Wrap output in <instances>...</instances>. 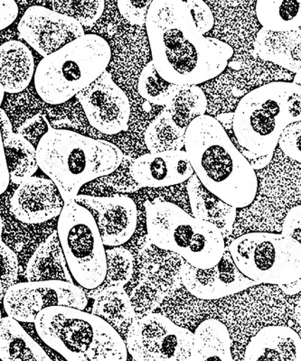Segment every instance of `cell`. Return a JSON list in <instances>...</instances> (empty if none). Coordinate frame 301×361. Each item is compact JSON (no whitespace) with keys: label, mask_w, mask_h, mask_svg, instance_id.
Returning <instances> with one entry per match:
<instances>
[{"label":"cell","mask_w":301,"mask_h":361,"mask_svg":"<svg viewBox=\"0 0 301 361\" xmlns=\"http://www.w3.org/2000/svg\"><path fill=\"white\" fill-rule=\"evenodd\" d=\"M92 314L105 320L118 333L125 331L137 318L131 298L123 288L103 289L93 298Z\"/></svg>","instance_id":"cell-24"},{"label":"cell","mask_w":301,"mask_h":361,"mask_svg":"<svg viewBox=\"0 0 301 361\" xmlns=\"http://www.w3.org/2000/svg\"><path fill=\"white\" fill-rule=\"evenodd\" d=\"M33 54L27 44L11 40L0 45V85L15 94L28 88L35 75Z\"/></svg>","instance_id":"cell-20"},{"label":"cell","mask_w":301,"mask_h":361,"mask_svg":"<svg viewBox=\"0 0 301 361\" xmlns=\"http://www.w3.org/2000/svg\"><path fill=\"white\" fill-rule=\"evenodd\" d=\"M207 99L203 90L196 85L182 86L179 94L165 106L174 121L187 128L194 119L206 115Z\"/></svg>","instance_id":"cell-30"},{"label":"cell","mask_w":301,"mask_h":361,"mask_svg":"<svg viewBox=\"0 0 301 361\" xmlns=\"http://www.w3.org/2000/svg\"><path fill=\"white\" fill-rule=\"evenodd\" d=\"M4 96V90L0 85V109H1V103ZM9 183H11V180H9L8 166H6L1 131H0V195H3L8 189Z\"/></svg>","instance_id":"cell-39"},{"label":"cell","mask_w":301,"mask_h":361,"mask_svg":"<svg viewBox=\"0 0 301 361\" xmlns=\"http://www.w3.org/2000/svg\"><path fill=\"white\" fill-rule=\"evenodd\" d=\"M254 56L294 73L300 72V29L275 33L261 28L254 41Z\"/></svg>","instance_id":"cell-21"},{"label":"cell","mask_w":301,"mask_h":361,"mask_svg":"<svg viewBox=\"0 0 301 361\" xmlns=\"http://www.w3.org/2000/svg\"><path fill=\"white\" fill-rule=\"evenodd\" d=\"M184 147L194 173L213 195L236 209L254 202L256 173L215 118L203 115L191 121Z\"/></svg>","instance_id":"cell-2"},{"label":"cell","mask_w":301,"mask_h":361,"mask_svg":"<svg viewBox=\"0 0 301 361\" xmlns=\"http://www.w3.org/2000/svg\"><path fill=\"white\" fill-rule=\"evenodd\" d=\"M150 243L179 255L190 266L211 269L225 251V238L215 226L197 220L173 202L155 199L145 203Z\"/></svg>","instance_id":"cell-7"},{"label":"cell","mask_w":301,"mask_h":361,"mask_svg":"<svg viewBox=\"0 0 301 361\" xmlns=\"http://www.w3.org/2000/svg\"><path fill=\"white\" fill-rule=\"evenodd\" d=\"M152 0L134 1V0H119L117 6L123 18L132 25H145L148 8Z\"/></svg>","instance_id":"cell-35"},{"label":"cell","mask_w":301,"mask_h":361,"mask_svg":"<svg viewBox=\"0 0 301 361\" xmlns=\"http://www.w3.org/2000/svg\"><path fill=\"white\" fill-rule=\"evenodd\" d=\"M25 277L28 282L64 281L74 283L57 231L49 235L32 255L25 270Z\"/></svg>","instance_id":"cell-22"},{"label":"cell","mask_w":301,"mask_h":361,"mask_svg":"<svg viewBox=\"0 0 301 361\" xmlns=\"http://www.w3.org/2000/svg\"><path fill=\"white\" fill-rule=\"evenodd\" d=\"M186 130L174 121L170 112L163 109L145 131L146 147L151 154L182 150Z\"/></svg>","instance_id":"cell-28"},{"label":"cell","mask_w":301,"mask_h":361,"mask_svg":"<svg viewBox=\"0 0 301 361\" xmlns=\"http://www.w3.org/2000/svg\"><path fill=\"white\" fill-rule=\"evenodd\" d=\"M193 361H234L228 327L216 319L200 324L194 333Z\"/></svg>","instance_id":"cell-23"},{"label":"cell","mask_w":301,"mask_h":361,"mask_svg":"<svg viewBox=\"0 0 301 361\" xmlns=\"http://www.w3.org/2000/svg\"><path fill=\"white\" fill-rule=\"evenodd\" d=\"M2 318V315H1V308H0V319Z\"/></svg>","instance_id":"cell-47"},{"label":"cell","mask_w":301,"mask_h":361,"mask_svg":"<svg viewBox=\"0 0 301 361\" xmlns=\"http://www.w3.org/2000/svg\"><path fill=\"white\" fill-rule=\"evenodd\" d=\"M9 180L15 185L34 176L38 169L37 149L27 138L11 133L3 140Z\"/></svg>","instance_id":"cell-27"},{"label":"cell","mask_w":301,"mask_h":361,"mask_svg":"<svg viewBox=\"0 0 301 361\" xmlns=\"http://www.w3.org/2000/svg\"><path fill=\"white\" fill-rule=\"evenodd\" d=\"M76 97L90 125L100 133L111 135L128 130L131 103L107 71Z\"/></svg>","instance_id":"cell-12"},{"label":"cell","mask_w":301,"mask_h":361,"mask_svg":"<svg viewBox=\"0 0 301 361\" xmlns=\"http://www.w3.org/2000/svg\"><path fill=\"white\" fill-rule=\"evenodd\" d=\"M74 201L93 215L105 246H122L134 236L138 224V209L129 196L78 195Z\"/></svg>","instance_id":"cell-14"},{"label":"cell","mask_w":301,"mask_h":361,"mask_svg":"<svg viewBox=\"0 0 301 361\" xmlns=\"http://www.w3.org/2000/svg\"><path fill=\"white\" fill-rule=\"evenodd\" d=\"M220 125L225 128V131L232 130V118H234V113H226L215 118Z\"/></svg>","instance_id":"cell-43"},{"label":"cell","mask_w":301,"mask_h":361,"mask_svg":"<svg viewBox=\"0 0 301 361\" xmlns=\"http://www.w3.org/2000/svg\"><path fill=\"white\" fill-rule=\"evenodd\" d=\"M187 180V189L193 217L215 226L223 238L231 236L237 209L226 204L210 192L195 173Z\"/></svg>","instance_id":"cell-19"},{"label":"cell","mask_w":301,"mask_h":361,"mask_svg":"<svg viewBox=\"0 0 301 361\" xmlns=\"http://www.w3.org/2000/svg\"><path fill=\"white\" fill-rule=\"evenodd\" d=\"M281 235L293 238L300 243L301 240V207L300 205L291 208L284 219Z\"/></svg>","instance_id":"cell-37"},{"label":"cell","mask_w":301,"mask_h":361,"mask_svg":"<svg viewBox=\"0 0 301 361\" xmlns=\"http://www.w3.org/2000/svg\"><path fill=\"white\" fill-rule=\"evenodd\" d=\"M301 1L259 0L255 13L262 28L275 33L300 30Z\"/></svg>","instance_id":"cell-26"},{"label":"cell","mask_w":301,"mask_h":361,"mask_svg":"<svg viewBox=\"0 0 301 361\" xmlns=\"http://www.w3.org/2000/svg\"><path fill=\"white\" fill-rule=\"evenodd\" d=\"M38 169L57 186L64 203L74 201L81 188L111 175L124 154L108 141L95 140L72 130H48L38 142Z\"/></svg>","instance_id":"cell-3"},{"label":"cell","mask_w":301,"mask_h":361,"mask_svg":"<svg viewBox=\"0 0 301 361\" xmlns=\"http://www.w3.org/2000/svg\"><path fill=\"white\" fill-rule=\"evenodd\" d=\"M52 11L66 15L79 23L83 27L95 25L105 11V2L103 0L95 1H76V0H57L48 2Z\"/></svg>","instance_id":"cell-32"},{"label":"cell","mask_w":301,"mask_h":361,"mask_svg":"<svg viewBox=\"0 0 301 361\" xmlns=\"http://www.w3.org/2000/svg\"><path fill=\"white\" fill-rule=\"evenodd\" d=\"M145 25L151 62L161 78L175 85L215 79L234 54L225 42L200 34L182 0H152Z\"/></svg>","instance_id":"cell-1"},{"label":"cell","mask_w":301,"mask_h":361,"mask_svg":"<svg viewBox=\"0 0 301 361\" xmlns=\"http://www.w3.org/2000/svg\"><path fill=\"white\" fill-rule=\"evenodd\" d=\"M57 231L73 282L98 288L105 279L106 250L93 215L76 201L64 203Z\"/></svg>","instance_id":"cell-9"},{"label":"cell","mask_w":301,"mask_h":361,"mask_svg":"<svg viewBox=\"0 0 301 361\" xmlns=\"http://www.w3.org/2000/svg\"><path fill=\"white\" fill-rule=\"evenodd\" d=\"M179 276L187 291L203 300L221 299L257 285L239 271L226 247L221 260L211 269H196L182 260Z\"/></svg>","instance_id":"cell-15"},{"label":"cell","mask_w":301,"mask_h":361,"mask_svg":"<svg viewBox=\"0 0 301 361\" xmlns=\"http://www.w3.org/2000/svg\"><path fill=\"white\" fill-rule=\"evenodd\" d=\"M18 29L23 40L43 58L85 35L72 18L38 5L25 11Z\"/></svg>","instance_id":"cell-13"},{"label":"cell","mask_w":301,"mask_h":361,"mask_svg":"<svg viewBox=\"0 0 301 361\" xmlns=\"http://www.w3.org/2000/svg\"><path fill=\"white\" fill-rule=\"evenodd\" d=\"M236 267L259 283L285 285L301 279V245L277 233L252 232L228 247Z\"/></svg>","instance_id":"cell-8"},{"label":"cell","mask_w":301,"mask_h":361,"mask_svg":"<svg viewBox=\"0 0 301 361\" xmlns=\"http://www.w3.org/2000/svg\"><path fill=\"white\" fill-rule=\"evenodd\" d=\"M35 331L66 361H127L121 334L102 318L79 309L54 306L41 311Z\"/></svg>","instance_id":"cell-5"},{"label":"cell","mask_w":301,"mask_h":361,"mask_svg":"<svg viewBox=\"0 0 301 361\" xmlns=\"http://www.w3.org/2000/svg\"><path fill=\"white\" fill-rule=\"evenodd\" d=\"M244 361H301L300 335L286 326L262 328L247 345Z\"/></svg>","instance_id":"cell-18"},{"label":"cell","mask_w":301,"mask_h":361,"mask_svg":"<svg viewBox=\"0 0 301 361\" xmlns=\"http://www.w3.org/2000/svg\"><path fill=\"white\" fill-rule=\"evenodd\" d=\"M1 325H0V359H3L6 353V343L3 338Z\"/></svg>","instance_id":"cell-44"},{"label":"cell","mask_w":301,"mask_h":361,"mask_svg":"<svg viewBox=\"0 0 301 361\" xmlns=\"http://www.w3.org/2000/svg\"><path fill=\"white\" fill-rule=\"evenodd\" d=\"M17 255L4 243L0 244V302L6 292L17 283L18 279Z\"/></svg>","instance_id":"cell-33"},{"label":"cell","mask_w":301,"mask_h":361,"mask_svg":"<svg viewBox=\"0 0 301 361\" xmlns=\"http://www.w3.org/2000/svg\"><path fill=\"white\" fill-rule=\"evenodd\" d=\"M129 172L135 182L144 188L179 185L194 175L184 150L145 154L135 159Z\"/></svg>","instance_id":"cell-17"},{"label":"cell","mask_w":301,"mask_h":361,"mask_svg":"<svg viewBox=\"0 0 301 361\" xmlns=\"http://www.w3.org/2000/svg\"><path fill=\"white\" fill-rule=\"evenodd\" d=\"M2 234H3V221H2L1 215H0V244H1L3 243Z\"/></svg>","instance_id":"cell-46"},{"label":"cell","mask_w":301,"mask_h":361,"mask_svg":"<svg viewBox=\"0 0 301 361\" xmlns=\"http://www.w3.org/2000/svg\"><path fill=\"white\" fill-rule=\"evenodd\" d=\"M64 204L54 183L37 176L21 183L11 200L12 214L25 224H44L57 217Z\"/></svg>","instance_id":"cell-16"},{"label":"cell","mask_w":301,"mask_h":361,"mask_svg":"<svg viewBox=\"0 0 301 361\" xmlns=\"http://www.w3.org/2000/svg\"><path fill=\"white\" fill-rule=\"evenodd\" d=\"M0 325L6 343L2 361H54L18 322L6 316Z\"/></svg>","instance_id":"cell-25"},{"label":"cell","mask_w":301,"mask_h":361,"mask_svg":"<svg viewBox=\"0 0 301 361\" xmlns=\"http://www.w3.org/2000/svg\"><path fill=\"white\" fill-rule=\"evenodd\" d=\"M126 336L136 361H193L194 333L157 312L136 318Z\"/></svg>","instance_id":"cell-10"},{"label":"cell","mask_w":301,"mask_h":361,"mask_svg":"<svg viewBox=\"0 0 301 361\" xmlns=\"http://www.w3.org/2000/svg\"><path fill=\"white\" fill-rule=\"evenodd\" d=\"M186 4L200 34L205 35L211 31L215 25V18L209 6L202 0H189Z\"/></svg>","instance_id":"cell-36"},{"label":"cell","mask_w":301,"mask_h":361,"mask_svg":"<svg viewBox=\"0 0 301 361\" xmlns=\"http://www.w3.org/2000/svg\"><path fill=\"white\" fill-rule=\"evenodd\" d=\"M106 275L98 288L92 290L83 289L87 298L93 299L103 289L124 288L134 275V259L127 248L113 247L106 250Z\"/></svg>","instance_id":"cell-29"},{"label":"cell","mask_w":301,"mask_h":361,"mask_svg":"<svg viewBox=\"0 0 301 361\" xmlns=\"http://www.w3.org/2000/svg\"><path fill=\"white\" fill-rule=\"evenodd\" d=\"M3 306L8 317L18 322H35L45 309L54 306L84 310L88 298L76 283L64 281H37L16 283L6 292Z\"/></svg>","instance_id":"cell-11"},{"label":"cell","mask_w":301,"mask_h":361,"mask_svg":"<svg viewBox=\"0 0 301 361\" xmlns=\"http://www.w3.org/2000/svg\"><path fill=\"white\" fill-rule=\"evenodd\" d=\"M274 154H267V156L261 157L256 158V159L249 161V164H251L252 169L260 170L266 167L270 164L271 159H273Z\"/></svg>","instance_id":"cell-41"},{"label":"cell","mask_w":301,"mask_h":361,"mask_svg":"<svg viewBox=\"0 0 301 361\" xmlns=\"http://www.w3.org/2000/svg\"><path fill=\"white\" fill-rule=\"evenodd\" d=\"M300 85L273 82L258 87L236 107L232 143L248 162L274 154L285 128L300 121Z\"/></svg>","instance_id":"cell-4"},{"label":"cell","mask_w":301,"mask_h":361,"mask_svg":"<svg viewBox=\"0 0 301 361\" xmlns=\"http://www.w3.org/2000/svg\"><path fill=\"white\" fill-rule=\"evenodd\" d=\"M279 286L286 295H296V293H300L301 290V279L297 280L295 282L285 283V285H281Z\"/></svg>","instance_id":"cell-42"},{"label":"cell","mask_w":301,"mask_h":361,"mask_svg":"<svg viewBox=\"0 0 301 361\" xmlns=\"http://www.w3.org/2000/svg\"><path fill=\"white\" fill-rule=\"evenodd\" d=\"M18 13V6L14 0H0V31L11 25Z\"/></svg>","instance_id":"cell-38"},{"label":"cell","mask_w":301,"mask_h":361,"mask_svg":"<svg viewBox=\"0 0 301 361\" xmlns=\"http://www.w3.org/2000/svg\"><path fill=\"white\" fill-rule=\"evenodd\" d=\"M182 86L175 85L161 78L152 62L146 64L138 82V92L146 101L166 106L179 94Z\"/></svg>","instance_id":"cell-31"},{"label":"cell","mask_w":301,"mask_h":361,"mask_svg":"<svg viewBox=\"0 0 301 361\" xmlns=\"http://www.w3.org/2000/svg\"><path fill=\"white\" fill-rule=\"evenodd\" d=\"M300 121L288 126L281 133L279 142L281 149L288 157L301 162L300 153Z\"/></svg>","instance_id":"cell-34"},{"label":"cell","mask_w":301,"mask_h":361,"mask_svg":"<svg viewBox=\"0 0 301 361\" xmlns=\"http://www.w3.org/2000/svg\"><path fill=\"white\" fill-rule=\"evenodd\" d=\"M0 131H1L3 140L14 132L11 119L3 109H0Z\"/></svg>","instance_id":"cell-40"},{"label":"cell","mask_w":301,"mask_h":361,"mask_svg":"<svg viewBox=\"0 0 301 361\" xmlns=\"http://www.w3.org/2000/svg\"><path fill=\"white\" fill-rule=\"evenodd\" d=\"M111 58L105 38L84 35L40 61L35 71V90L48 104H63L98 79Z\"/></svg>","instance_id":"cell-6"},{"label":"cell","mask_w":301,"mask_h":361,"mask_svg":"<svg viewBox=\"0 0 301 361\" xmlns=\"http://www.w3.org/2000/svg\"><path fill=\"white\" fill-rule=\"evenodd\" d=\"M293 83H295L297 85H300V72L295 73Z\"/></svg>","instance_id":"cell-45"}]
</instances>
